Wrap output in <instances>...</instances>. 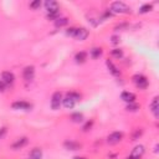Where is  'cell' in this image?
<instances>
[{
  "label": "cell",
  "instance_id": "6da1fadb",
  "mask_svg": "<svg viewBox=\"0 0 159 159\" xmlns=\"http://www.w3.org/2000/svg\"><path fill=\"white\" fill-rule=\"evenodd\" d=\"M111 10L113 12H129L130 11L128 5L124 4L123 1H113L111 4Z\"/></svg>",
  "mask_w": 159,
  "mask_h": 159
},
{
  "label": "cell",
  "instance_id": "7a4b0ae2",
  "mask_svg": "<svg viewBox=\"0 0 159 159\" xmlns=\"http://www.w3.org/2000/svg\"><path fill=\"white\" fill-rule=\"evenodd\" d=\"M133 81L138 88H146L148 86V80L143 75H136L133 76Z\"/></svg>",
  "mask_w": 159,
  "mask_h": 159
},
{
  "label": "cell",
  "instance_id": "3957f363",
  "mask_svg": "<svg viewBox=\"0 0 159 159\" xmlns=\"http://www.w3.org/2000/svg\"><path fill=\"white\" fill-rule=\"evenodd\" d=\"M61 103H62V95L61 92H55L52 95V98H51V107L52 109H59L60 106H61Z\"/></svg>",
  "mask_w": 159,
  "mask_h": 159
},
{
  "label": "cell",
  "instance_id": "277c9868",
  "mask_svg": "<svg viewBox=\"0 0 159 159\" xmlns=\"http://www.w3.org/2000/svg\"><path fill=\"white\" fill-rule=\"evenodd\" d=\"M34 75H35V68L34 66H26L23 71V77L25 81H31L34 78Z\"/></svg>",
  "mask_w": 159,
  "mask_h": 159
},
{
  "label": "cell",
  "instance_id": "5b68a950",
  "mask_svg": "<svg viewBox=\"0 0 159 159\" xmlns=\"http://www.w3.org/2000/svg\"><path fill=\"white\" fill-rule=\"evenodd\" d=\"M11 107L14 108V109H24V111H29V109H31V105L30 103H27V102H25V101H18V102H14L12 105H11Z\"/></svg>",
  "mask_w": 159,
  "mask_h": 159
},
{
  "label": "cell",
  "instance_id": "8992f818",
  "mask_svg": "<svg viewBox=\"0 0 159 159\" xmlns=\"http://www.w3.org/2000/svg\"><path fill=\"white\" fill-rule=\"evenodd\" d=\"M14 80H15V76H14L12 72L5 71V72L1 73V81L4 82L5 85H11L12 82H14Z\"/></svg>",
  "mask_w": 159,
  "mask_h": 159
},
{
  "label": "cell",
  "instance_id": "52a82bcc",
  "mask_svg": "<svg viewBox=\"0 0 159 159\" xmlns=\"http://www.w3.org/2000/svg\"><path fill=\"white\" fill-rule=\"evenodd\" d=\"M122 137L123 134L121 132H113V133H111L107 138V142L109 144H116V143H118L121 139H122Z\"/></svg>",
  "mask_w": 159,
  "mask_h": 159
},
{
  "label": "cell",
  "instance_id": "ba28073f",
  "mask_svg": "<svg viewBox=\"0 0 159 159\" xmlns=\"http://www.w3.org/2000/svg\"><path fill=\"white\" fill-rule=\"evenodd\" d=\"M88 36V30H86L85 27H80V29H76V34H75V37L82 41V40H85L86 37Z\"/></svg>",
  "mask_w": 159,
  "mask_h": 159
},
{
  "label": "cell",
  "instance_id": "9c48e42d",
  "mask_svg": "<svg viewBox=\"0 0 159 159\" xmlns=\"http://www.w3.org/2000/svg\"><path fill=\"white\" fill-rule=\"evenodd\" d=\"M26 143H27V138L26 137H21V138H19V139H16L11 144V148L15 149V150L20 149V148H23L24 146H26Z\"/></svg>",
  "mask_w": 159,
  "mask_h": 159
},
{
  "label": "cell",
  "instance_id": "30bf717a",
  "mask_svg": "<svg viewBox=\"0 0 159 159\" xmlns=\"http://www.w3.org/2000/svg\"><path fill=\"white\" fill-rule=\"evenodd\" d=\"M64 147L68 150H78L81 148V144L77 142H73V141H66L64 143Z\"/></svg>",
  "mask_w": 159,
  "mask_h": 159
},
{
  "label": "cell",
  "instance_id": "8fae6325",
  "mask_svg": "<svg viewBox=\"0 0 159 159\" xmlns=\"http://www.w3.org/2000/svg\"><path fill=\"white\" fill-rule=\"evenodd\" d=\"M41 157H42V150L40 148H34L27 159H41Z\"/></svg>",
  "mask_w": 159,
  "mask_h": 159
},
{
  "label": "cell",
  "instance_id": "7c38bea8",
  "mask_svg": "<svg viewBox=\"0 0 159 159\" xmlns=\"http://www.w3.org/2000/svg\"><path fill=\"white\" fill-rule=\"evenodd\" d=\"M121 98H122L123 101L128 102V103H132V102H134V100H136V96H134L133 93H130V92H123V93L121 95Z\"/></svg>",
  "mask_w": 159,
  "mask_h": 159
},
{
  "label": "cell",
  "instance_id": "4fadbf2b",
  "mask_svg": "<svg viewBox=\"0 0 159 159\" xmlns=\"http://www.w3.org/2000/svg\"><path fill=\"white\" fill-rule=\"evenodd\" d=\"M149 109L155 117H158V97H155L153 101H152V103L149 105Z\"/></svg>",
  "mask_w": 159,
  "mask_h": 159
},
{
  "label": "cell",
  "instance_id": "5bb4252c",
  "mask_svg": "<svg viewBox=\"0 0 159 159\" xmlns=\"http://www.w3.org/2000/svg\"><path fill=\"white\" fill-rule=\"evenodd\" d=\"M45 6H46L47 11L59 10V3H56V1H52V0H50V1H46V3H45Z\"/></svg>",
  "mask_w": 159,
  "mask_h": 159
},
{
  "label": "cell",
  "instance_id": "9a60e30c",
  "mask_svg": "<svg viewBox=\"0 0 159 159\" xmlns=\"http://www.w3.org/2000/svg\"><path fill=\"white\" fill-rule=\"evenodd\" d=\"M143 153H144V147L143 146H137L133 149V152H132V154H130V155L137 157V158H141L143 155Z\"/></svg>",
  "mask_w": 159,
  "mask_h": 159
},
{
  "label": "cell",
  "instance_id": "2e32d148",
  "mask_svg": "<svg viewBox=\"0 0 159 159\" xmlns=\"http://www.w3.org/2000/svg\"><path fill=\"white\" fill-rule=\"evenodd\" d=\"M107 66H108L109 71H111V73H112V75H114V76H119V70L113 65V62H112V61H109V60H108V61H107Z\"/></svg>",
  "mask_w": 159,
  "mask_h": 159
},
{
  "label": "cell",
  "instance_id": "e0dca14e",
  "mask_svg": "<svg viewBox=\"0 0 159 159\" xmlns=\"http://www.w3.org/2000/svg\"><path fill=\"white\" fill-rule=\"evenodd\" d=\"M86 59H87V53L85 51L77 52V53H76V56H75V60L77 61V62H85Z\"/></svg>",
  "mask_w": 159,
  "mask_h": 159
},
{
  "label": "cell",
  "instance_id": "ac0fdd59",
  "mask_svg": "<svg viewBox=\"0 0 159 159\" xmlns=\"http://www.w3.org/2000/svg\"><path fill=\"white\" fill-rule=\"evenodd\" d=\"M60 18V10H52V11H47V19L50 20H56Z\"/></svg>",
  "mask_w": 159,
  "mask_h": 159
},
{
  "label": "cell",
  "instance_id": "d6986e66",
  "mask_svg": "<svg viewBox=\"0 0 159 159\" xmlns=\"http://www.w3.org/2000/svg\"><path fill=\"white\" fill-rule=\"evenodd\" d=\"M67 23H68L67 18H59V19L55 20V25H56V27H62V26L67 25Z\"/></svg>",
  "mask_w": 159,
  "mask_h": 159
},
{
  "label": "cell",
  "instance_id": "ffe728a7",
  "mask_svg": "<svg viewBox=\"0 0 159 159\" xmlns=\"http://www.w3.org/2000/svg\"><path fill=\"white\" fill-rule=\"evenodd\" d=\"M62 103H64V106L66 107V108H72L73 106H75V101L73 100H71L70 97H67V96H66V98L65 100H62Z\"/></svg>",
  "mask_w": 159,
  "mask_h": 159
},
{
  "label": "cell",
  "instance_id": "44dd1931",
  "mask_svg": "<svg viewBox=\"0 0 159 159\" xmlns=\"http://www.w3.org/2000/svg\"><path fill=\"white\" fill-rule=\"evenodd\" d=\"M67 97H70V98L73 100L75 102H77V101L81 100V95L77 93V92H68V93H67Z\"/></svg>",
  "mask_w": 159,
  "mask_h": 159
},
{
  "label": "cell",
  "instance_id": "7402d4cb",
  "mask_svg": "<svg viewBox=\"0 0 159 159\" xmlns=\"http://www.w3.org/2000/svg\"><path fill=\"white\" fill-rule=\"evenodd\" d=\"M101 53H102V50L98 49V47H93V49L91 50V56H92L93 59L100 57V56H101Z\"/></svg>",
  "mask_w": 159,
  "mask_h": 159
},
{
  "label": "cell",
  "instance_id": "603a6c76",
  "mask_svg": "<svg viewBox=\"0 0 159 159\" xmlns=\"http://www.w3.org/2000/svg\"><path fill=\"white\" fill-rule=\"evenodd\" d=\"M152 8H153V6H152L150 4H144V5H142L141 8H139V12H148L149 10H152Z\"/></svg>",
  "mask_w": 159,
  "mask_h": 159
},
{
  "label": "cell",
  "instance_id": "cb8c5ba5",
  "mask_svg": "<svg viewBox=\"0 0 159 159\" xmlns=\"http://www.w3.org/2000/svg\"><path fill=\"white\" fill-rule=\"evenodd\" d=\"M71 119H72L73 122H81L82 119H84V116H82L81 113H73V114L71 116Z\"/></svg>",
  "mask_w": 159,
  "mask_h": 159
},
{
  "label": "cell",
  "instance_id": "d4e9b609",
  "mask_svg": "<svg viewBox=\"0 0 159 159\" xmlns=\"http://www.w3.org/2000/svg\"><path fill=\"white\" fill-rule=\"evenodd\" d=\"M112 55H113L114 57L119 59V57H122V56H123V52H122V50H121V49H114V50H112Z\"/></svg>",
  "mask_w": 159,
  "mask_h": 159
},
{
  "label": "cell",
  "instance_id": "484cf974",
  "mask_svg": "<svg viewBox=\"0 0 159 159\" xmlns=\"http://www.w3.org/2000/svg\"><path fill=\"white\" fill-rule=\"evenodd\" d=\"M138 108H139V106H138L137 105V103H128V106H127V109L128 111H132V112H133V111H137Z\"/></svg>",
  "mask_w": 159,
  "mask_h": 159
},
{
  "label": "cell",
  "instance_id": "4316f807",
  "mask_svg": "<svg viewBox=\"0 0 159 159\" xmlns=\"http://www.w3.org/2000/svg\"><path fill=\"white\" fill-rule=\"evenodd\" d=\"M128 27V24L127 23H122V24H118L116 27H114V30L116 31H119V30H123V29H127Z\"/></svg>",
  "mask_w": 159,
  "mask_h": 159
},
{
  "label": "cell",
  "instance_id": "83f0119b",
  "mask_svg": "<svg viewBox=\"0 0 159 159\" xmlns=\"http://www.w3.org/2000/svg\"><path fill=\"white\" fill-rule=\"evenodd\" d=\"M40 5H41V1H40V0H36V1H32V3H30V8H32V9H36V8H39Z\"/></svg>",
  "mask_w": 159,
  "mask_h": 159
},
{
  "label": "cell",
  "instance_id": "f1b7e54d",
  "mask_svg": "<svg viewBox=\"0 0 159 159\" xmlns=\"http://www.w3.org/2000/svg\"><path fill=\"white\" fill-rule=\"evenodd\" d=\"M75 34H76V27H70V29L67 30V35L75 37Z\"/></svg>",
  "mask_w": 159,
  "mask_h": 159
},
{
  "label": "cell",
  "instance_id": "f546056e",
  "mask_svg": "<svg viewBox=\"0 0 159 159\" xmlns=\"http://www.w3.org/2000/svg\"><path fill=\"white\" fill-rule=\"evenodd\" d=\"M92 123H93L92 121H91V122H87V123L85 124V126H84V130H88V128H91V127H92Z\"/></svg>",
  "mask_w": 159,
  "mask_h": 159
},
{
  "label": "cell",
  "instance_id": "4dcf8cb0",
  "mask_svg": "<svg viewBox=\"0 0 159 159\" xmlns=\"http://www.w3.org/2000/svg\"><path fill=\"white\" fill-rule=\"evenodd\" d=\"M111 39H112V42H113V44H118V42H119V37H118V36H112Z\"/></svg>",
  "mask_w": 159,
  "mask_h": 159
},
{
  "label": "cell",
  "instance_id": "1f68e13d",
  "mask_svg": "<svg viewBox=\"0 0 159 159\" xmlns=\"http://www.w3.org/2000/svg\"><path fill=\"white\" fill-rule=\"evenodd\" d=\"M5 87H6V85L4 84V82H3L1 80H0V92H3L4 89H5Z\"/></svg>",
  "mask_w": 159,
  "mask_h": 159
},
{
  "label": "cell",
  "instance_id": "d6a6232c",
  "mask_svg": "<svg viewBox=\"0 0 159 159\" xmlns=\"http://www.w3.org/2000/svg\"><path fill=\"white\" fill-rule=\"evenodd\" d=\"M6 133V128H0V138H3Z\"/></svg>",
  "mask_w": 159,
  "mask_h": 159
},
{
  "label": "cell",
  "instance_id": "836d02e7",
  "mask_svg": "<svg viewBox=\"0 0 159 159\" xmlns=\"http://www.w3.org/2000/svg\"><path fill=\"white\" fill-rule=\"evenodd\" d=\"M127 159H141V158H137V157H133V155H129Z\"/></svg>",
  "mask_w": 159,
  "mask_h": 159
},
{
  "label": "cell",
  "instance_id": "e575fe53",
  "mask_svg": "<svg viewBox=\"0 0 159 159\" xmlns=\"http://www.w3.org/2000/svg\"><path fill=\"white\" fill-rule=\"evenodd\" d=\"M75 159H85V158H80V157H76Z\"/></svg>",
  "mask_w": 159,
  "mask_h": 159
}]
</instances>
